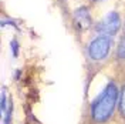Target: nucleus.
<instances>
[{
    "mask_svg": "<svg viewBox=\"0 0 125 124\" xmlns=\"http://www.w3.org/2000/svg\"><path fill=\"white\" fill-rule=\"evenodd\" d=\"M1 103H0V109H1V113H4L6 111V88H3V91H1Z\"/></svg>",
    "mask_w": 125,
    "mask_h": 124,
    "instance_id": "obj_9",
    "label": "nucleus"
},
{
    "mask_svg": "<svg viewBox=\"0 0 125 124\" xmlns=\"http://www.w3.org/2000/svg\"><path fill=\"white\" fill-rule=\"evenodd\" d=\"M93 1H104V0H93Z\"/></svg>",
    "mask_w": 125,
    "mask_h": 124,
    "instance_id": "obj_10",
    "label": "nucleus"
},
{
    "mask_svg": "<svg viewBox=\"0 0 125 124\" xmlns=\"http://www.w3.org/2000/svg\"><path fill=\"white\" fill-rule=\"evenodd\" d=\"M112 46H114V40L111 36L98 34L88 43L87 54L90 57V60L93 62H102L108 57Z\"/></svg>",
    "mask_w": 125,
    "mask_h": 124,
    "instance_id": "obj_2",
    "label": "nucleus"
},
{
    "mask_svg": "<svg viewBox=\"0 0 125 124\" xmlns=\"http://www.w3.org/2000/svg\"><path fill=\"white\" fill-rule=\"evenodd\" d=\"M119 114L125 120V84L121 90V99H119Z\"/></svg>",
    "mask_w": 125,
    "mask_h": 124,
    "instance_id": "obj_6",
    "label": "nucleus"
},
{
    "mask_svg": "<svg viewBox=\"0 0 125 124\" xmlns=\"http://www.w3.org/2000/svg\"><path fill=\"white\" fill-rule=\"evenodd\" d=\"M11 111H13V106L10 104V107H9L7 113H6V114H3V116H4L3 124H10V123H11Z\"/></svg>",
    "mask_w": 125,
    "mask_h": 124,
    "instance_id": "obj_8",
    "label": "nucleus"
},
{
    "mask_svg": "<svg viewBox=\"0 0 125 124\" xmlns=\"http://www.w3.org/2000/svg\"><path fill=\"white\" fill-rule=\"evenodd\" d=\"M10 47H11L13 56H14V57H17V56H19V41H17L16 39H13L11 41H10Z\"/></svg>",
    "mask_w": 125,
    "mask_h": 124,
    "instance_id": "obj_7",
    "label": "nucleus"
},
{
    "mask_svg": "<svg viewBox=\"0 0 125 124\" xmlns=\"http://www.w3.org/2000/svg\"><path fill=\"white\" fill-rule=\"evenodd\" d=\"M73 22L77 26V29L80 30H87L91 27L93 24V19H91V14H90V9L87 6H81L74 10L73 13Z\"/></svg>",
    "mask_w": 125,
    "mask_h": 124,
    "instance_id": "obj_4",
    "label": "nucleus"
},
{
    "mask_svg": "<svg viewBox=\"0 0 125 124\" xmlns=\"http://www.w3.org/2000/svg\"><path fill=\"white\" fill-rule=\"evenodd\" d=\"M117 59L118 60H125V34L121 37L117 46Z\"/></svg>",
    "mask_w": 125,
    "mask_h": 124,
    "instance_id": "obj_5",
    "label": "nucleus"
},
{
    "mask_svg": "<svg viewBox=\"0 0 125 124\" xmlns=\"http://www.w3.org/2000/svg\"><path fill=\"white\" fill-rule=\"evenodd\" d=\"M118 87L114 81H109L102 90V93L91 104V118L93 121L101 124L108 121L114 114L118 103Z\"/></svg>",
    "mask_w": 125,
    "mask_h": 124,
    "instance_id": "obj_1",
    "label": "nucleus"
},
{
    "mask_svg": "<svg viewBox=\"0 0 125 124\" xmlns=\"http://www.w3.org/2000/svg\"><path fill=\"white\" fill-rule=\"evenodd\" d=\"M121 26H122V20H121L119 13L115 10H111L95 24V31L98 34H107V36L114 37L119 31Z\"/></svg>",
    "mask_w": 125,
    "mask_h": 124,
    "instance_id": "obj_3",
    "label": "nucleus"
}]
</instances>
